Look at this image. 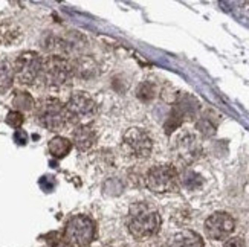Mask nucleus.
Segmentation results:
<instances>
[{
  "instance_id": "9b49d317",
  "label": "nucleus",
  "mask_w": 249,
  "mask_h": 247,
  "mask_svg": "<svg viewBox=\"0 0 249 247\" xmlns=\"http://www.w3.org/2000/svg\"><path fill=\"white\" fill-rule=\"evenodd\" d=\"M170 247H203V240L193 231H180L170 238Z\"/></svg>"
},
{
  "instance_id": "20e7f679",
  "label": "nucleus",
  "mask_w": 249,
  "mask_h": 247,
  "mask_svg": "<svg viewBox=\"0 0 249 247\" xmlns=\"http://www.w3.org/2000/svg\"><path fill=\"white\" fill-rule=\"evenodd\" d=\"M145 185L150 191L156 194H165L178 189L179 174L171 165H156L148 169L145 176Z\"/></svg>"
},
{
  "instance_id": "4468645a",
  "label": "nucleus",
  "mask_w": 249,
  "mask_h": 247,
  "mask_svg": "<svg viewBox=\"0 0 249 247\" xmlns=\"http://www.w3.org/2000/svg\"><path fill=\"white\" fill-rule=\"evenodd\" d=\"M72 73L78 75V77H81V78H90L96 73V64L90 58L80 57L72 64Z\"/></svg>"
},
{
  "instance_id": "f257e3e1",
  "label": "nucleus",
  "mask_w": 249,
  "mask_h": 247,
  "mask_svg": "<svg viewBox=\"0 0 249 247\" xmlns=\"http://www.w3.org/2000/svg\"><path fill=\"white\" fill-rule=\"evenodd\" d=\"M127 228L128 232L138 240L150 238L160 229V215L147 203H136L130 209Z\"/></svg>"
},
{
  "instance_id": "39448f33",
  "label": "nucleus",
  "mask_w": 249,
  "mask_h": 247,
  "mask_svg": "<svg viewBox=\"0 0 249 247\" xmlns=\"http://www.w3.org/2000/svg\"><path fill=\"white\" fill-rule=\"evenodd\" d=\"M72 64L58 55H51L43 60V70L41 80L45 81L49 87H63L72 78Z\"/></svg>"
},
{
  "instance_id": "6ab92c4d",
  "label": "nucleus",
  "mask_w": 249,
  "mask_h": 247,
  "mask_svg": "<svg viewBox=\"0 0 249 247\" xmlns=\"http://www.w3.org/2000/svg\"><path fill=\"white\" fill-rule=\"evenodd\" d=\"M182 183L190 189H196L197 186L202 185V177L196 173H187L182 177Z\"/></svg>"
},
{
  "instance_id": "2eb2a0df",
  "label": "nucleus",
  "mask_w": 249,
  "mask_h": 247,
  "mask_svg": "<svg viewBox=\"0 0 249 247\" xmlns=\"http://www.w3.org/2000/svg\"><path fill=\"white\" fill-rule=\"evenodd\" d=\"M14 82V69L8 60L0 58V93L8 92Z\"/></svg>"
},
{
  "instance_id": "9d476101",
  "label": "nucleus",
  "mask_w": 249,
  "mask_h": 247,
  "mask_svg": "<svg viewBox=\"0 0 249 247\" xmlns=\"http://www.w3.org/2000/svg\"><path fill=\"white\" fill-rule=\"evenodd\" d=\"M72 142L80 151H88L96 142V133L88 124H80L72 133Z\"/></svg>"
},
{
  "instance_id": "aec40b11",
  "label": "nucleus",
  "mask_w": 249,
  "mask_h": 247,
  "mask_svg": "<svg viewBox=\"0 0 249 247\" xmlns=\"http://www.w3.org/2000/svg\"><path fill=\"white\" fill-rule=\"evenodd\" d=\"M23 121H25L23 115H21L20 112H17V110H13V112H9V113L6 115V124H8V125H11L13 128H18V127H21V124H23Z\"/></svg>"
},
{
  "instance_id": "4be33fe9",
  "label": "nucleus",
  "mask_w": 249,
  "mask_h": 247,
  "mask_svg": "<svg viewBox=\"0 0 249 247\" xmlns=\"http://www.w3.org/2000/svg\"><path fill=\"white\" fill-rule=\"evenodd\" d=\"M223 247H245V241L240 237H234V238L226 240Z\"/></svg>"
},
{
  "instance_id": "dca6fc26",
  "label": "nucleus",
  "mask_w": 249,
  "mask_h": 247,
  "mask_svg": "<svg viewBox=\"0 0 249 247\" xmlns=\"http://www.w3.org/2000/svg\"><path fill=\"white\" fill-rule=\"evenodd\" d=\"M13 105H14V109L20 113L21 112H31L36 107V101L28 92L18 90V92H16L14 98H13Z\"/></svg>"
},
{
  "instance_id": "412c9836",
  "label": "nucleus",
  "mask_w": 249,
  "mask_h": 247,
  "mask_svg": "<svg viewBox=\"0 0 249 247\" xmlns=\"http://www.w3.org/2000/svg\"><path fill=\"white\" fill-rule=\"evenodd\" d=\"M197 128L203 133V134H207V136H211L215 133V127L208 121V119H200L197 122Z\"/></svg>"
},
{
  "instance_id": "6e6552de",
  "label": "nucleus",
  "mask_w": 249,
  "mask_h": 247,
  "mask_svg": "<svg viewBox=\"0 0 249 247\" xmlns=\"http://www.w3.org/2000/svg\"><path fill=\"white\" fill-rule=\"evenodd\" d=\"M123 148L130 157L147 159L153 149V142L141 128H128L123 136Z\"/></svg>"
},
{
  "instance_id": "423d86ee",
  "label": "nucleus",
  "mask_w": 249,
  "mask_h": 247,
  "mask_svg": "<svg viewBox=\"0 0 249 247\" xmlns=\"http://www.w3.org/2000/svg\"><path fill=\"white\" fill-rule=\"evenodd\" d=\"M13 69H14V78H17L18 82L31 85L41 78L43 58L37 52L32 50L21 52L16 58Z\"/></svg>"
},
{
  "instance_id": "0eeeda50",
  "label": "nucleus",
  "mask_w": 249,
  "mask_h": 247,
  "mask_svg": "<svg viewBox=\"0 0 249 247\" xmlns=\"http://www.w3.org/2000/svg\"><path fill=\"white\" fill-rule=\"evenodd\" d=\"M71 122L90 121L96 115V102L88 92H73L66 104Z\"/></svg>"
},
{
  "instance_id": "5701e85b",
  "label": "nucleus",
  "mask_w": 249,
  "mask_h": 247,
  "mask_svg": "<svg viewBox=\"0 0 249 247\" xmlns=\"http://www.w3.org/2000/svg\"><path fill=\"white\" fill-rule=\"evenodd\" d=\"M48 247H68V246L61 241V243H58V244H48Z\"/></svg>"
},
{
  "instance_id": "ddd939ff",
  "label": "nucleus",
  "mask_w": 249,
  "mask_h": 247,
  "mask_svg": "<svg viewBox=\"0 0 249 247\" xmlns=\"http://www.w3.org/2000/svg\"><path fill=\"white\" fill-rule=\"evenodd\" d=\"M49 153L53 156V157H57V159H63V157H66L71 151V148H72V142L69 141V139L66 137H61V136H57V137H53L49 141Z\"/></svg>"
},
{
  "instance_id": "7ed1b4c3",
  "label": "nucleus",
  "mask_w": 249,
  "mask_h": 247,
  "mask_svg": "<svg viewBox=\"0 0 249 247\" xmlns=\"http://www.w3.org/2000/svg\"><path fill=\"white\" fill-rule=\"evenodd\" d=\"M37 121L41 127L51 132H60L71 124L66 105L57 98H46L40 102L37 109Z\"/></svg>"
},
{
  "instance_id": "f8f14e48",
  "label": "nucleus",
  "mask_w": 249,
  "mask_h": 247,
  "mask_svg": "<svg viewBox=\"0 0 249 247\" xmlns=\"http://www.w3.org/2000/svg\"><path fill=\"white\" fill-rule=\"evenodd\" d=\"M23 34L21 29L14 23H2L0 25V43L3 46H14L21 40Z\"/></svg>"
},
{
  "instance_id": "f03ea898",
  "label": "nucleus",
  "mask_w": 249,
  "mask_h": 247,
  "mask_svg": "<svg viewBox=\"0 0 249 247\" xmlns=\"http://www.w3.org/2000/svg\"><path fill=\"white\" fill-rule=\"evenodd\" d=\"M95 221L88 215L72 217L63 231V243L68 247H89L95 238Z\"/></svg>"
},
{
  "instance_id": "1a4fd4ad",
  "label": "nucleus",
  "mask_w": 249,
  "mask_h": 247,
  "mask_svg": "<svg viewBox=\"0 0 249 247\" xmlns=\"http://www.w3.org/2000/svg\"><path fill=\"white\" fill-rule=\"evenodd\" d=\"M235 228L234 218L226 212H214L205 221V232L214 241L226 240Z\"/></svg>"
},
{
  "instance_id": "a211bd4d",
  "label": "nucleus",
  "mask_w": 249,
  "mask_h": 247,
  "mask_svg": "<svg viewBox=\"0 0 249 247\" xmlns=\"http://www.w3.org/2000/svg\"><path fill=\"white\" fill-rule=\"evenodd\" d=\"M182 121H183V115L179 112V109L175 105V109H173V112H171V115L168 117V121L165 124V133L170 134L171 132H175L176 128L182 124Z\"/></svg>"
},
{
  "instance_id": "f3484780",
  "label": "nucleus",
  "mask_w": 249,
  "mask_h": 247,
  "mask_svg": "<svg viewBox=\"0 0 249 247\" xmlns=\"http://www.w3.org/2000/svg\"><path fill=\"white\" fill-rule=\"evenodd\" d=\"M136 96L142 101V102H150L151 99L156 96V87L153 82L150 81H144L138 85V90H136Z\"/></svg>"
}]
</instances>
